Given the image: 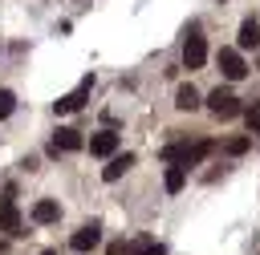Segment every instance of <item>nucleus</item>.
I'll use <instances>...</instances> for the list:
<instances>
[{
  "mask_svg": "<svg viewBox=\"0 0 260 255\" xmlns=\"http://www.w3.org/2000/svg\"><path fill=\"white\" fill-rule=\"evenodd\" d=\"M207 109H211L219 121H228V117L240 113V97H236L232 89H211V93H207Z\"/></svg>",
  "mask_w": 260,
  "mask_h": 255,
  "instance_id": "1",
  "label": "nucleus"
},
{
  "mask_svg": "<svg viewBox=\"0 0 260 255\" xmlns=\"http://www.w3.org/2000/svg\"><path fill=\"white\" fill-rule=\"evenodd\" d=\"M89 89H93V73H85V77H81V85H77L73 93H65V97H57V101H53V109H57V113H77V109L85 105V97H89Z\"/></svg>",
  "mask_w": 260,
  "mask_h": 255,
  "instance_id": "2",
  "label": "nucleus"
},
{
  "mask_svg": "<svg viewBox=\"0 0 260 255\" xmlns=\"http://www.w3.org/2000/svg\"><path fill=\"white\" fill-rule=\"evenodd\" d=\"M85 142H81V130H73V125H61L57 134H53V142H49V154L57 158V154H73V150H81Z\"/></svg>",
  "mask_w": 260,
  "mask_h": 255,
  "instance_id": "3",
  "label": "nucleus"
},
{
  "mask_svg": "<svg viewBox=\"0 0 260 255\" xmlns=\"http://www.w3.org/2000/svg\"><path fill=\"white\" fill-rule=\"evenodd\" d=\"M203 61H207V40L191 32L183 40V69H203Z\"/></svg>",
  "mask_w": 260,
  "mask_h": 255,
  "instance_id": "4",
  "label": "nucleus"
},
{
  "mask_svg": "<svg viewBox=\"0 0 260 255\" xmlns=\"http://www.w3.org/2000/svg\"><path fill=\"white\" fill-rule=\"evenodd\" d=\"M219 73H223L228 81H240V77H248V65H244L240 49H219Z\"/></svg>",
  "mask_w": 260,
  "mask_h": 255,
  "instance_id": "5",
  "label": "nucleus"
},
{
  "mask_svg": "<svg viewBox=\"0 0 260 255\" xmlns=\"http://www.w3.org/2000/svg\"><path fill=\"white\" fill-rule=\"evenodd\" d=\"M98 239H102V223L93 219V223H85L81 231H73V239H69V247H73L77 255H85V251H93V247H98Z\"/></svg>",
  "mask_w": 260,
  "mask_h": 255,
  "instance_id": "6",
  "label": "nucleus"
},
{
  "mask_svg": "<svg viewBox=\"0 0 260 255\" xmlns=\"http://www.w3.org/2000/svg\"><path fill=\"white\" fill-rule=\"evenodd\" d=\"M130 166H134V154H118V150H114L110 162H106V170H102V182H118Z\"/></svg>",
  "mask_w": 260,
  "mask_h": 255,
  "instance_id": "7",
  "label": "nucleus"
},
{
  "mask_svg": "<svg viewBox=\"0 0 260 255\" xmlns=\"http://www.w3.org/2000/svg\"><path fill=\"white\" fill-rule=\"evenodd\" d=\"M0 231H8V235H24V231H20V210H16V198H0Z\"/></svg>",
  "mask_w": 260,
  "mask_h": 255,
  "instance_id": "8",
  "label": "nucleus"
},
{
  "mask_svg": "<svg viewBox=\"0 0 260 255\" xmlns=\"http://www.w3.org/2000/svg\"><path fill=\"white\" fill-rule=\"evenodd\" d=\"M114 150H118V134H114V130H102V134H93V138H89V154L110 158Z\"/></svg>",
  "mask_w": 260,
  "mask_h": 255,
  "instance_id": "9",
  "label": "nucleus"
},
{
  "mask_svg": "<svg viewBox=\"0 0 260 255\" xmlns=\"http://www.w3.org/2000/svg\"><path fill=\"white\" fill-rule=\"evenodd\" d=\"M57 219H61V206H57L53 198H37V202H32V223H37V227L57 223Z\"/></svg>",
  "mask_w": 260,
  "mask_h": 255,
  "instance_id": "10",
  "label": "nucleus"
},
{
  "mask_svg": "<svg viewBox=\"0 0 260 255\" xmlns=\"http://www.w3.org/2000/svg\"><path fill=\"white\" fill-rule=\"evenodd\" d=\"M236 49H260V24L248 16L244 24H240V32H236Z\"/></svg>",
  "mask_w": 260,
  "mask_h": 255,
  "instance_id": "11",
  "label": "nucleus"
},
{
  "mask_svg": "<svg viewBox=\"0 0 260 255\" xmlns=\"http://www.w3.org/2000/svg\"><path fill=\"white\" fill-rule=\"evenodd\" d=\"M183 182H187V166H179V162H171L167 166V174H162V186L175 194V190H183Z\"/></svg>",
  "mask_w": 260,
  "mask_h": 255,
  "instance_id": "12",
  "label": "nucleus"
},
{
  "mask_svg": "<svg viewBox=\"0 0 260 255\" xmlns=\"http://www.w3.org/2000/svg\"><path fill=\"white\" fill-rule=\"evenodd\" d=\"M175 105L179 109H199V93H195V85H179V93H175Z\"/></svg>",
  "mask_w": 260,
  "mask_h": 255,
  "instance_id": "13",
  "label": "nucleus"
},
{
  "mask_svg": "<svg viewBox=\"0 0 260 255\" xmlns=\"http://www.w3.org/2000/svg\"><path fill=\"white\" fill-rule=\"evenodd\" d=\"M12 109H16V97L8 89H0V117H12Z\"/></svg>",
  "mask_w": 260,
  "mask_h": 255,
  "instance_id": "14",
  "label": "nucleus"
},
{
  "mask_svg": "<svg viewBox=\"0 0 260 255\" xmlns=\"http://www.w3.org/2000/svg\"><path fill=\"white\" fill-rule=\"evenodd\" d=\"M248 146H252V138H232V142H228L223 150H228V154H244Z\"/></svg>",
  "mask_w": 260,
  "mask_h": 255,
  "instance_id": "15",
  "label": "nucleus"
},
{
  "mask_svg": "<svg viewBox=\"0 0 260 255\" xmlns=\"http://www.w3.org/2000/svg\"><path fill=\"white\" fill-rule=\"evenodd\" d=\"M244 117H248V130L256 134V125H260V101H252V109H248Z\"/></svg>",
  "mask_w": 260,
  "mask_h": 255,
  "instance_id": "16",
  "label": "nucleus"
},
{
  "mask_svg": "<svg viewBox=\"0 0 260 255\" xmlns=\"http://www.w3.org/2000/svg\"><path fill=\"white\" fill-rule=\"evenodd\" d=\"M134 255H167V247H162V243H142Z\"/></svg>",
  "mask_w": 260,
  "mask_h": 255,
  "instance_id": "17",
  "label": "nucleus"
},
{
  "mask_svg": "<svg viewBox=\"0 0 260 255\" xmlns=\"http://www.w3.org/2000/svg\"><path fill=\"white\" fill-rule=\"evenodd\" d=\"M106 255H126V243H110V247H106Z\"/></svg>",
  "mask_w": 260,
  "mask_h": 255,
  "instance_id": "18",
  "label": "nucleus"
},
{
  "mask_svg": "<svg viewBox=\"0 0 260 255\" xmlns=\"http://www.w3.org/2000/svg\"><path fill=\"white\" fill-rule=\"evenodd\" d=\"M41 255H57V251H41Z\"/></svg>",
  "mask_w": 260,
  "mask_h": 255,
  "instance_id": "19",
  "label": "nucleus"
},
{
  "mask_svg": "<svg viewBox=\"0 0 260 255\" xmlns=\"http://www.w3.org/2000/svg\"><path fill=\"white\" fill-rule=\"evenodd\" d=\"M256 134H260V125H256Z\"/></svg>",
  "mask_w": 260,
  "mask_h": 255,
  "instance_id": "20",
  "label": "nucleus"
}]
</instances>
